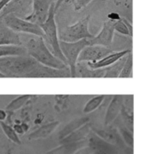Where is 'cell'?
Wrapping results in <instances>:
<instances>
[{
  "instance_id": "cell-1",
  "label": "cell",
  "mask_w": 141,
  "mask_h": 154,
  "mask_svg": "<svg viewBox=\"0 0 141 154\" xmlns=\"http://www.w3.org/2000/svg\"><path fill=\"white\" fill-rule=\"evenodd\" d=\"M0 73L8 78H65L71 77L70 69L46 67L30 55L0 58Z\"/></svg>"
},
{
  "instance_id": "cell-2",
  "label": "cell",
  "mask_w": 141,
  "mask_h": 154,
  "mask_svg": "<svg viewBox=\"0 0 141 154\" xmlns=\"http://www.w3.org/2000/svg\"><path fill=\"white\" fill-rule=\"evenodd\" d=\"M22 46L26 48L28 55L46 67L56 69H69L51 52L42 37L28 34L24 39V42H22Z\"/></svg>"
},
{
  "instance_id": "cell-3",
  "label": "cell",
  "mask_w": 141,
  "mask_h": 154,
  "mask_svg": "<svg viewBox=\"0 0 141 154\" xmlns=\"http://www.w3.org/2000/svg\"><path fill=\"white\" fill-rule=\"evenodd\" d=\"M55 14H56V10H55V5H53L50 9V13L48 15L47 20L45 23L40 25L43 32H44V41L50 47L51 52L61 61H63L67 66V60L64 57L61 49H60V44H59V38H58V27L56 24V20H55Z\"/></svg>"
},
{
  "instance_id": "cell-4",
  "label": "cell",
  "mask_w": 141,
  "mask_h": 154,
  "mask_svg": "<svg viewBox=\"0 0 141 154\" xmlns=\"http://www.w3.org/2000/svg\"><path fill=\"white\" fill-rule=\"evenodd\" d=\"M90 16L80 19L74 24L68 25L58 32L59 41L67 42H76L85 39H92L94 35L89 32Z\"/></svg>"
},
{
  "instance_id": "cell-5",
  "label": "cell",
  "mask_w": 141,
  "mask_h": 154,
  "mask_svg": "<svg viewBox=\"0 0 141 154\" xmlns=\"http://www.w3.org/2000/svg\"><path fill=\"white\" fill-rule=\"evenodd\" d=\"M60 49L64 55V57L67 60L68 67L70 69L71 77H76L77 71H76V66H77V60L80 53L82 51L89 45L88 39H85L79 42H67L60 41Z\"/></svg>"
},
{
  "instance_id": "cell-6",
  "label": "cell",
  "mask_w": 141,
  "mask_h": 154,
  "mask_svg": "<svg viewBox=\"0 0 141 154\" xmlns=\"http://www.w3.org/2000/svg\"><path fill=\"white\" fill-rule=\"evenodd\" d=\"M5 24L14 32L21 34H31L35 36H40L44 38V32L41 29V27L34 23H32L30 21H27L25 19L20 18L14 14L6 15L3 18Z\"/></svg>"
},
{
  "instance_id": "cell-7",
  "label": "cell",
  "mask_w": 141,
  "mask_h": 154,
  "mask_svg": "<svg viewBox=\"0 0 141 154\" xmlns=\"http://www.w3.org/2000/svg\"><path fill=\"white\" fill-rule=\"evenodd\" d=\"M32 9L33 0H11L1 10L0 18L9 14H14L25 19L32 13Z\"/></svg>"
},
{
  "instance_id": "cell-8",
  "label": "cell",
  "mask_w": 141,
  "mask_h": 154,
  "mask_svg": "<svg viewBox=\"0 0 141 154\" xmlns=\"http://www.w3.org/2000/svg\"><path fill=\"white\" fill-rule=\"evenodd\" d=\"M58 0H33L32 13L25 20L42 25L48 18L50 7L57 4Z\"/></svg>"
},
{
  "instance_id": "cell-9",
  "label": "cell",
  "mask_w": 141,
  "mask_h": 154,
  "mask_svg": "<svg viewBox=\"0 0 141 154\" xmlns=\"http://www.w3.org/2000/svg\"><path fill=\"white\" fill-rule=\"evenodd\" d=\"M117 20H108L104 23L101 32L89 39V45H100L106 48H110L112 43L114 32H115V23Z\"/></svg>"
},
{
  "instance_id": "cell-10",
  "label": "cell",
  "mask_w": 141,
  "mask_h": 154,
  "mask_svg": "<svg viewBox=\"0 0 141 154\" xmlns=\"http://www.w3.org/2000/svg\"><path fill=\"white\" fill-rule=\"evenodd\" d=\"M112 52V51L110 48H106L100 45H88L80 53L77 63L96 62L110 55Z\"/></svg>"
},
{
  "instance_id": "cell-11",
  "label": "cell",
  "mask_w": 141,
  "mask_h": 154,
  "mask_svg": "<svg viewBox=\"0 0 141 154\" xmlns=\"http://www.w3.org/2000/svg\"><path fill=\"white\" fill-rule=\"evenodd\" d=\"M0 45H22L21 35L11 30L0 18Z\"/></svg>"
},
{
  "instance_id": "cell-12",
  "label": "cell",
  "mask_w": 141,
  "mask_h": 154,
  "mask_svg": "<svg viewBox=\"0 0 141 154\" xmlns=\"http://www.w3.org/2000/svg\"><path fill=\"white\" fill-rule=\"evenodd\" d=\"M130 51H131L130 50H124V51H122L112 52V53H111L110 55L106 56L105 58H104L103 60H101L99 61H96V62H86V63L87 67L89 69H98L107 68V67H110V66L113 65L114 63H116L122 58L128 55Z\"/></svg>"
},
{
  "instance_id": "cell-13",
  "label": "cell",
  "mask_w": 141,
  "mask_h": 154,
  "mask_svg": "<svg viewBox=\"0 0 141 154\" xmlns=\"http://www.w3.org/2000/svg\"><path fill=\"white\" fill-rule=\"evenodd\" d=\"M124 97L122 96H114L108 106V109L104 117V125H111L122 113L123 108Z\"/></svg>"
},
{
  "instance_id": "cell-14",
  "label": "cell",
  "mask_w": 141,
  "mask_h": 154,
  "mask_svg": "<svg viewBox=\"0 0 141 154\" xmlns=\"http://www.w3.org/2000/svg\"><path fill=\"white\" fill-rule=\"evenodd\" d=\"M58 125H59L58 121H53L46 125H43L40 127H39L37 130H35L34 132L31 133L28 135V140L33 141V140H38V139H45L49 137L56 130Z\"/></svg>"
},
{
  "instance_id": "cell-15",
  "label": "cell",
  "mask_w": 141,
  "mask_h": 154,
  "mask_svg": "<svg viewBox=\"0 0 141 154\" xmlns=\"http://www.w3.org/2000/svg\"><path fill=\"white\" fill-rule=\"evenodd\" d=\"M86 146H88L87 139L78 143L60 144V146L48 152V154H74Z\"/></svg>"
},
{
  "instance_id": "cell-16",
  "label": "cell",
  "mask_w": 141,
  "mask_h": 154,
  "mask_svg": "<svg viewBox=\"0 0 141 154\" xmlns=\"http://www.w3.org/2000/svg\"><path fill=\"white\" fill-rule=\"evenodd\" d=\"M90 119L88 117H77L72 121H70L67 125H65L63 127V129L60 131L58 137L60 140L64 139L65 137L68 136L69 134H71L72 133L76 132V130H78L79 128H81L82 126L86 125V124H89Z\"/></svg>"
},
{
  "instance_id": "cell-17",
  "label": "cell",
  "mask_w": 141,
  "mask_h": 154,
  "mask_svg": "<svg viewBox=\"0 0 141 154\" xmlns=\"http://www.w3.org/2000/svg\"><path fill=\"white\" fill-rule=\"evenodd\" d=\"M90 132H91V125L89 124H86V125L82 126L81 128H79L76 132L72 133L68 136L60 140L59 143L65 144V143H72L82 142L84 140H86V137L89 135Z\"/></svg>"
},
{
  "instance_id": "cell-18",
  "label": "cell",
  "mask_w": 141,
  "mask_h": 154,
  "mask_svg": "<svg viewBox=\"0 0 141 154\" xmlns=\"http://www.w3.org/2000/svg\"><path fill=\"white\" fill-rule=\"evenodd\" d=\"M27 54V50L22 45H0V58Z\"/></svg>"
},
{
  "instance_id": "cell-19",
  "label": "cell",
  "mask_w": 141,
  "mask_h": 154,
  "mask_svg": "<svg viewBox=\"0 0 141 154\" xmlns=\"http://www.w3.org/2000/svg\"><path fill=\"white\" fill-rule=\"evenodd\" d=\"M128 55L122 58L120 60H118L113 65L105 68L106 69V73H105L104 78H119L120 74H121V72H122V69H123V67H124V65H125V63L127 61Z\"/></svg>"
},
{
  "instance_id": "cell-20",
  "label": "cell",
  "mask_w": 141,
  "mask_h": 154,
  "mask_svg": "<svg viewBox=\"0 0 141 154\" xmlns=\"http://www.w3.org/2000/svg\"><path fill=\"white\" fill-rule=\"evenodd\" d=\"M32 98V97L30 95H24V96H19L17 97H15L14 99H13L5 107V110L8 112H14L17 111L18 109H20L21 107H22L30 99Z\"/></svg>"
},
{
  "instance_id": "cell-21",
  "label": "cell",
  "mask_w": 141,
  "mask_h": 154,
  "mask_svg": "<svg viewBox=\"0 0 141 154\" xmlns=\"http://www.w3.org/2000/svg\"><path fill=\"white\" fill-rule=\"evenodd\" d=\"M0 126L4 134V135L7 137V139H9V141H11L12 143L17 144V145H21L22 142L18 136V134L14 131V127L11 126L10 125L4 123V122H0Z\"/></svg>"
},
{
  "instance_id": "cell-22",
  "label": "cell",
  "mask_w": 141,
  "mask_h": 154,
  "mask_svg": "<svg viewBox=\"0 0 141 154\" xmlns=\"http://www.w3.org/2000/svg\"><path fill=\"white\" fill-rule=\"evenodd\" d=\"M104 97H105L104 96H96V97L91 98L89 101H87V103L84 106V110H83L84 113L89 114V113H92L94 110H96L104 102Z\"/></svg>"
},
{
  "instance_id": "cell-23",
  "label": "cell",
  "mask_w": 141,
  "mask_h": 154,
  "mask_svg": "<svg viewBox=\"0 0 141 154\" xmlns=\"http://www.w3.org/2000/svg\"><path fill=\"white\" fill-rule=\"evenodd\" d=\"M132 69H133V63H132V53L130 52L129 55H128V59H127V61L120 74V77L121 79H123V78H132L133 77V71H132Z\"/></svg>"
},
{
  "instance_id": "cell-24",
  "label": "cell",
  "mask_w": 141,
  "mask_h": 154,
  "mask_svg": "<svg viewBox=\"0 0 141 154\" xmlns=\"http://www.w3.org/2000/svg\"><path fill=\"white\" fill-rule=\"evenodd\" d=\"M115 31L123 34V35H128V36H131L132 34L130 31V28L126 23V19L124 17H122L120 19H118L115 23Z\"/></svg>"
},
{
  "instance_id": "cell-25",
  "label": "cell",
  "mask_w": 141,
  "mask_h": 154,
  "mask_svg": "<svg viewBox=\"0 0 141 154\" xmlns=\"http://www.w3.org/2000/svg\"><path fill=\"white\" fill-rule=\"evenodd\" d=\"M120 133L123 138V140L125 141V143L128 144L129 147H131L133 145V135H132V132H130V130L127 129L126 126L120 128Z\"/></svg>"
},
{
  "instance_id": "cell-26",
  "label": "cell",
  "mask_w": 141,
  "mask_h": 154,
  "mask_svg": "<svg viewBox=\"0 0 141 154\" xmlns=\"http://www.w3.org/2000/svg\"><path fill=\"white\" fill-rule=\"evenodd\" d=\"M92 0H74L72 3L74 5L75 10H80L84 7H86Z\"/></svg>"
},
{
  "instance_id": "cell-27",
  "label": "cell",
  "mask_w": 141,
  "mask_h": 154,
  "mask_svg": "<svg viewBox=\"0 0 141 154\" xmlns=\"http://www.w3.org/2000/svg\"><path fill=\"white\" fill-rule=\"evenodd\" d=\"M93 148L91 146H86V147H84L83 149L79 150L78 152H76V153L74 154H92L93 152Z\"/></svg>"
},
{
  "instance_id": "cell-28",
  "label": "cell",
  "mask_w": 141,
  "mask_h": 154,
  "mask_svg": "<svg viewBox=\"0 0 141 154\" xmlns=\"http://www.w3.org/2000/svg\"><path fill=\"white\" fill-rule=\"evenodd\" d=\"M14 131H15L18 134H22L25 133L24 130H23V128H22V124H21V125H15L14 126Z\"/></svg>"
},
{
  "instance_id": "cell-29",
  "label": "cell",
  "mask_w": 141,
  "mask_h": 154,
  "mask_svg": "<svg viewBox=\"0 0 141 154\" xmlns=\"http://www.w3.org/2000/svg\"><path fill=\"white\" fill-rule=\"evenodd\" d=\"M7 116L6 111L5 110H1L0 109V122H4Z\"/></svg>"
},
{
  "instance_id": "cell-30",
  "label": "cell",
  "mask_w": 141,
  "mask_h": 154,
  "mask_svg": "<svg viewBox=\"0 0 141 154\" xmlns=\"http://www.w3.org/2000/svg\"><path fill=\"white\" fill-rule=\"evenodd\" d=\"M9 1H11V0H0V12H1V10L4 7V5H5Z\"/></svg>"
},
{
  "instance_id": "cell-31",
  "label": "cell",
  "mask_w": 141,
  "mask_h": 154,
  "mask_svg": "<svg viewBox=\"0 0 141 154\" xmlns=\"http://www.w3.org/2000/svg\"><path fill=\"white\" fill-rule=\"evenodd\" d=\"M65 1H66V0H58V2H57V4H56V5H55V10H56V12H57V10L60 7V5H61L63 3H65Z\"/></svg>"
},
{
  "instance_id": "cell-32",
  "label": "cell",
  "mask_w": 141,
  "mask_h": 154,
  "mask_svg": "<svg viewBox=\"0 0 141 154\" xmlns=\"http://www.w3.org/2000/svg\"><path fill=\"white\" fill-rule=\"evenodd\" d=\"M22 128H23L24 132H27V130H28V128H29L28 125H27V124H25V123H22Z\"/></svg>"
},
{
  "instance_id": "cell-33",
  "label": "cell",
  "mask_w": 141,
  "mask_h": 154,
  "mask_svg": "<svg viewBox=\"0 0 141 154\" xmlns=\"http://www.w3.org/2000/svg\"><path fill=\"white\" fill-rule=\"evenodd\" d=\"M97 154H108V153H106V152H103V151H100V152H97Z\"/></svg>"
},
{
  "instance_id": "cell-34",
  "label": "cell",
  "mask_w": 141,
  "mask_h": 154,
  "mask_svg": "<svg viewBox=\"0 0 141 154\" xmlns=\"http://www.w3.org/2000/svg\"><path fill=\"white\" fill-rule=\"evenodd\" d=\"M74 2V0H66L65 1V3H73Z\"/></svg>"
},
{
  "instance_id": "cell-35",
  "label": "cell",
  "mask_w": 141,
  "mask_h": 154,
  "mask_svg": "<svg viewBox=\"0 0 141 154\" xmlns=\"http://www.w3.org/2000/svg\"><path fill=\"white\" fill-rule=\"evenodd\" d=\"M0 78H4V76L3 74H1V73H0Z\"/></svg>"
},
{
  "instance_id": "cell-36",
  "label": "cell",
  "mask_w": 141,
  "mask_h": 154,
  "mask_svg": "<svg viewBox=\"0 0 141 154\" xmlns=\"http://www.w3.org/2000/svg\"><path fill=\"white\" fill-rule=\"evenodd\" d=\"M128 1H129V0H126V3H127V2H128Z\"/></svg>"
}]
</instances>
